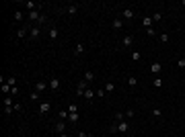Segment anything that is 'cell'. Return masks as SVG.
<instances>
[{"label": "cell", "instance_id": "19", "mask_svg": "<svg viewBox=\"0 0 185 137\" xmlns=\"http://www.w3.org/2000/svg\"><path fill=\"white\" fill-rule=\"evenodd\" d=\"M82 80L86 82V84H91V82H95V72H84V78Z\"/></svg>", "mask_w": 185, "mask_h": 137}, {"label": "cell", "instance_id": "32", "mask_svg": "<svg viewBox=\"0 0 185 137\" xmlns=\"http://www.w3.org/2000/svg\"><path fill=\"white\" fill-rule=\"evenodd\" d=\"M68 111H64V109H62V111H60V113H58V119H62V121H64V119H68Z\"/></svg>", "mask_w": 185, "mask_h": 137}, {"label": "cell", "instance_id": "23", "mask_svg": "<svg viewBox=\"0 0 185 137\" xmlns=\"http://www.w3.org/2000/svg\"><path fill=\"white\" fill-rule=\"evenodd\" d=\"M103 88H105V92H107V94H111V92L115 90V84H113V82H107Z\"/></svg>", "mask_w": 185, "mask_h": 137}, {"label": "cell", "instance_id": "38", "mask_svg": "<svg viewBox=\"0 0 185 137\" xmlns=\"http://www.w3.org/2000/svg\"><path fill=\"white\" fill-rule=\"evenodd\" d=\"M115 121H126V113H115Z\"/></svg>", "mask_w": 185, "mask_h": 137}, {"label": "cell", "instance_id": "6", "mask_svg": "<svg viewBox=\"0 0 185 137\" xmlns=\"http://www.w3.org/2000/svg\"><path fill=\"white\" fill-rule=\"evenodd\" d=\"M64 131H66V121H62V119H60L58 123L54 125V133H58V135H62Z\"/></svg>", "mask_w": 185, "mask_h": 137}, {"label": "cell", "instance_id": "20", "mask_svg": "<svg viewBox=\"0 0 185 137\" xmlns=\"http://www.w3.org/2000/svg\"><path fill=\"white\" fill-rule=\"evenodd\" d=\"M130 59H132V61H140V59H142V53L136 49V51H132V53H130Z\"/></svg>", "mask_w": 185, "mask_h": 137}, {"label": "cell", "instance_id": "45", "mask_svg": "<svg viewBox=\"0 0 185 137\" xmlns=\"http://www.w3.org/2000/svg\"><path fill=\"white\" fill-rule=\"evenodd\" d=\"M60 137H70V135H68V133H62V135H60Z\"/></svg>", "mask_w": 185, "mask_h": 137}, {"label": "cell", "instance_id": "5", "mask_svg": "<svg viewBox=\"0 0 185 137\" xmlns=\"http://www.w3.org/2000/svg\"><path fill=\"white\" fill-rule=\"evenodd\" d=\"M39 37H41V29L33 25V27H31V31H29V39H31V41H37Z\"/></svg>", "mask_w": 185, "mask_h": 137}, {"label": "cell", "instance_id": "2", "mask_svg": "<svg viewBox=\"0 0 185 137\" xmlns=\"http://www.w3.org/2000/svg\"><path fill=\"white\" fill-rule=\"evenodd\" d=\"M130 121H115V125H111V131L113 133H127L130 131Z\"/></svg>", "mask_w": 185, "mask_h": 137}, {"label": "cell", "instance_id": "1", "mask_svg": "<svg viewBox=\"0 0 185 137\" xmlns=\"http://www.w3.org/2000/svg\"><path fill=\"white\" fill-rule=\"evenodd\" d=\"M27 21H29V23H37V27H39V25L47 23V16H45V14H41L39 10H31L29 14H27Z\"/></svg>", "mask_w": 185, "mask_h": 137}, {"label": "cell", "instance_id": "34", "mask_svg": "<svg viewBox=\"0 0 185 137\" xmlns=\"http://www.w3.org/2000/svg\"><path fill=\"white\" fill-rule=\"evenodd\" d=\"M14 100H12V96H4V106H12Z\"/></svg>", "mask_w": 185, "mask_h": 137}, {"label": "cell", "instance_id": "9", "mask_svg": "<svg viewBox=\"0 0 185 137\" xmlns=\"http://www.w3.org/2000/svg\"><path fill=\"white\" fill-rule=\"evenodd\" d=\"M86 88H89V84H86V82H84V80H80V82H78V84H76V94H78V96H82Z\"/></svg>", "mask_w": 185, "mask_h": 137}, {"label": "cell", "instance_id": "30", "mask_svg": "<svg viewBox=\"0 0 185 137\" xmlns=\"http://www.w3.org/2000/svg\"><path fill=\"white\" fill-rule=\"evenodd\" d=\"M95 94H97L99 98H105V96H107V92H105V88H97V90H95Z\"/></svg>", "mask_w": 185, "mask_h": 137}, {"label": "cell", "instance_id": "24", "mask_svg": "<svg viewBox=\"0 0 185 137\" xmlns=\"http://www.w3.org/2000/svg\"><path fill=\"white\" fill-rule=\"evenodd\" d=\"M23 19H25V14H23V10H21V8H19V10H14V21H17V23H21Z\"/></svg>", "mask_w": 185, "mask_h": 137}, {"label": "cell", "instance_id": "11", "mask_svg": "<svg viewBox=\"0 0 185 137\" xmlns=\"http://www.w3.org/2000/svg\"><path fill=\"white\" fill-rule=\"evenodd\" d=\"M121 19H124V21H132V19H134V10H132V8H124Z\"/></svg>", "mask_w": 185, "mask_h": 137}, {"label": "cell", "instance_id": "17", "mask_svg": "<svg viewBox=\"0 0 185 137\" xmlns=\"http://www.w3.org/2000/svg\"><path fill=\"white\" fill-rule=\"evenodd\" d=\"M132 43H134V37H132V35H126V37L121 39V45L124 47H132Z\"/></svg>", "mask_w": 185, "mask_h": 137}, {"label": "cell", "instance_id": "18", "mask_svg": "<svg viewBox=\"0 0 185 137\" xmlns=\"http://www.w3.org/2000/svg\"><path fill=\"white\" fill-rule=\"evenodd\" d=\"M47 88H49V86H47L43 80H39L37 84H35V90H37V92H43V90H47Z\"/></svg>", "mask_w": 185, "mask_h": 137}, {"label": "cell", "instance_id": "22", "mask_svg": "<svg viewBox=\"0 0 185 137\" xmlns=\"http://www.w3.org/2000/svg\"><path fill=\"white\" fill-rule=\"evenodd\" d=\"M84 53V45L82 43H76V47H74V55H82Z\"/></svg>", "mask_w": 185, "mask_h": 137}, {"label": "cell", "instance_id": "33", "mask_svg": "<svg viewBox=\"0 0 185 137\" xmlns=\"http://www.w3.org/2000/svg\"><path fill=\"white\" fill-rule=\"evenodd\" d=\"M146 33H148V37H152V39H154V37H158V33L154 31V27H150V29H146Z\"/></svg>", "mask_w": 185, "mask_h": 137}, {"label": "cell", "instance_id": "40", "mask_svg": "<svg viewBox=\"0 0 185 137\" xmlns=\"http://www.w3.org/2000/svg\"><path fill=\"white\" fill-rule=\"evenodd\" d=\"M14 113V109L12 106H4V115H12Z\"/></svg>", "mask_w": 185, "mask_h": 137}, {"label": "cell", "instance_id": "27", "mask_svg": "<svg viewBox=\"0 0 185 137\" xmlns=\"http://www.w3.org/2000/svg\"><path fill=\"white\" fill-rule=\"evenodd\" d=\"M142 25H144L146 29H150L152 27V16H144V19H142Z\"/></svg>", "mask_w": 185, "mask_h": 137}, {"label": "cell", "instance_id": "12", "mask_svg": "<svg viewBox=\"0 0 185 137\" xmlns=\"http://www.w3.org/2000/svg\"><path fill=\"white\" fill-rule=\"evenodd\" d=\"M111 27H113L115 31H119V29H124V19H121V16H117V19H113V23H111Z\"/></svg>", "mask_w": 185, "mask_h": 137}, {"label": "cell", "instance_id": "29", "mask_svg": "<svg viewBox=\"0 0 185 137\" xmlns=\"http://www.w3.org/2000/svg\"><path fill=\"white\" fill-rule=\"evenodd\" d=\"M152 117H156V119H161V117H162V111L158 109V106H154V109H152Z\"/></svg>", "mask_w": 185, "mask_h": 137}, {"label": "cell", "instance_id": "36", "mask_svg": "<svg viewBox=\"0 0 185 137\" xmlns=\"http://www.w3.org/2000/svg\"><path fill=\"white\" fill-rule=\"evenodd\" d=\"M12 109H14L17 113H23V104H21V103H14V104H12Z\"/></svg>", "mask_w": 185, "mask_h": 137}, {"label": "cell", "instance_id": "16", "mask_svg": "<svg viewBox=\"0 0 185 137\" xmlns=\"http://www.w3.org/2000/svg\"><path fill=\"white\" fill-rule=\"evenodd\" d=\"M47 35H49V39H54V41H56V39L60 37V31H58V27H52V29L47 31Z\"/></svg>", "mask_w": 185, "mask_h": 137}, {"label": "cell", "instance_id": "8", "mask_svg": "<svg viewBox=\"0 0 185 137\" xmlns=\"http://www.w3.org/2000/svg\"><path fill=\"white\" fill-rule=\"evenodd\" d=\"M95 96H97V94H95V90H92L91 86H89V88L84 90V94H82V98H86L89 103H92V100H95Z\"/></svg>", "mask_w": 185, "mask_h": 137}, {"label": "cell", "instance_id": "21", "mask_svg": "<svg viewBox=\"0 0 185 137\" xmlns=\"http://www.w3.org/2000/svg\"><path fill=\"white\" fill-rule=\"evenodd\" d=\"M11 90H12V86H8L6 82H2V94H4V96H11Z\"/></svg>", "mask_w": 185, "mask_h": 137}, {"label": "cell", "instance_id": "10", "mask_svg": "<svg viewBox=\"0 0 185 137\" xmlns=\"http://www.w3.org/2000/svg\"><path fill=\"white\" fill-rule=\"evenodd\" d=\"M47 86H49V90H60V78H52V80L47 82Z\"/></svg>", "mask_w": 185, "mask_h": 137}, {"label": "cell", "instance_id": "4", "mask_svg": "<svg viewBox=\"0 0 185 137\" xmlns=\"http://www.w3.org/2000/svg\"><path fill=\"white\" fill-rule=\"evenodd\" d=\"M37 111H39V115H41V117H43V115H47L49 111H52V103H49V100H41Z\"/></svg>", "mask_w": 185, "mask_h": 137}, {"label": "cell", "instance_id": "7", "mask_svg": "<svg viewBox=\"0 0 185 137\" xmlns=\"http://www.w3.org/2000/svg\"><path fill=\"white\" fill-rule=\"evenodd\" d=\"M19 6H25V8H27L29 12H31V10H39V8H41L39 4H35V2H31V0H29V2H21Z\"/></svg>", "mask_w": 185, "mask_h": 137}, {"label": "cell", "instance_id": "41", "mask_svg": "<svg viewBox=\"0 0 185 137\" xmlns=\"http://www.w3.org/2000/svg\"><path fill=\"white\" fill-rule=\"evenodd\" d=\"M68 113H78V106H76V104H70Z\"/></svg>", "mask_w": 185, "mask_h": 137}, {"label": "cell", "instance_id": "15", "mask_svg": "<svg viewBox=\"0 0 185 137\" xmlns=\"http://www.w3.org/2000/svg\"><path fill=\"white\" fill-rule=\"evenodd\" d=\"M68 121H70V125H76V123L80 121V115H78V113H70L68 115Z\"/></svg>", "mask_w": 185, "mask_h": 137}, {"label": "cell", "instance_id": "31", "mask_svg": "<svg viewBox=\"0 0 185 137\" xmlns=\"http://www.w3.org/2000/svg\"><path fill=\"white\" fill-rule=\"evenodd\" d=\"M158 41H161V43H169V35L161 33V35H158Z\"/></svg>", "mask_w": 185, "mask_h": 137}, {"label": "cell", "instance_id": "37", "mask_svg": "<svg viewBox=\"0 0 185 137\" xmlns=\"http://www.w3.org/2000/svg\"><path fill=\"white\" fill-rule=\"evenodd\" d=\"M134 115H136V113H134V109H127V111H126V119H134Z\"/></svg>", "mask_w": 185, "mask_h": 137}, {"label": "cell", "instance_id": "26", "mask_svg": "<svg viewBox=\"0 0 185 137\" xmlns=\"http://www.w3.org/2000/svg\"><path fill=\"white\" fill-rule=\"evenodd\" d=\"M29 98H31V100H37V103H39V100H41V92L33 90V92H31V94H29Z\"/></svg>", "mask_w": 185, "mask_h": 137}, {"label": "cell", "instance_id": "14", "mask_svg": "<svg viewBox=\"0 0 185 137\" xmlns=\"http://www.w3.org/2000/svg\"><path fill=\"white\" fill-rule=\"evenodd\" d=\"M78 8H80L78 4H68V6L64 8V12H68V14H76V12H78Z\"/></svg>", "mask_w": 185, "mask_h": 137}, {"label": "cell", "instance_id": "13", "mask_svg": "<svg viewBox=\"0 0 185 137\" xmlns=\"http://www.w3.org/2000/svg\"><path fill=\"white\" fill-rule=\"evenodd\" d=\"M150 70H152V74H161L162 64H161V61H152V64H150Z\"/></svg>", "mask_w": 185, "mask_h": 137}, {"label": "cell", "instance_id": "42", "mask_svg": "<svg viewBox=\"0 0 185 137\" xmlns=\"http://www.w3.org/2000/svg\"><path fill=\"white\" fill-rule=\"evenodd\" d=\"M78 137H95V135H92V133H86V131H80Z\"/></svg>", "mask_w": 185, "mask_h": 137}, {"label": "cell", "instance_id": "28", "mask_svg": "<svg viewBox=\"0 0 185 137\" xmlns=\"http://www.w3.org/2000/svg\"><path fill=\"white\" fill-rule=\"evenodd\" d=\"M136 84H138V78H136V76H130V78H127V86H130V88H134Z\"/></svg>", "mask_w": 185, "mask_h": 137}, {"label": "cell", "instance_id": "25", "mask_svg": "<svg viewBox=\"0 0 185 137\" xmlns=\"http://www.w3.org/2000/svg\"><path fill=\"white\" fill-rule=\"evenodd\" d=\"M161 21H162V12L156 10L154 14H152V23H161Z\"/></svg>", "mask_w": 185, "mask_h": 137}, {"label": "cell", "instance_id": "3", "mask_svg": "<svg viewBox=\"0 0 185 137\" xmlns=\"http://www.w3.org/2000/svg\"><path fill=\"white\" fill-rule=\"evenodd\" d=\"M31 27L33 23H25L19 31H17V39H25V37H29V31H31Z\"/></svg>", "mask_w": 185, "mask_h": 137}, {"label": "cell", "instance_id": "46", "mask_svg": "<svg viewBox=\"0 0 185 137\" xmlns=\"http://www.w3.org/2000/svg\"><path fill=\"white\" fill-rule=\"evenodd\" d=\"M181 4H183V6H185V0H183V2H181Z\"/></svg>", "mask_w": 185, "mask_h": 137}, {"label": "cell", "instance_id": "44", "mask_svg": "<svg viewBox=\"0 0 185 137\" xmlns=\"http://www.w3.org/2000/svg\"><path fill=\"white\" fill-rule=\"evenodd\" d=\"M177 66H179V68H185V57H181V59L177 61Z\"/></svg>", "mask_w": 185, "mask_h": 137}, {"label": "cell", "instance_id": "39", "mask_svg": "<svg viewBox=\"0 0 185 137\" xmlns=\"http://www.w3.org/2000/svg\"><path fill=\"white\" fill-rule=\"evenodd\" d=\"M162 86V78H156V80H154V88H161Z\"/></svg>", "mask_w": 185, "mask_h": 137}, {"label": "cell", "instance_id": "43", "mask_svg": "<svg viewBox=\"0 0 185 137\" xmlns=\"http://www.w3.org/2000/svg\"><path fill=\"white\" fill-rule=\"evenodd\" d=\"M17 94H19V86H14V88H12V90H11V96H12V98H14Z\"/></svg>", "mask_w": 185, "mask_h": 137}, {"label": "cell", "instance_id": "35", "mask_svg": "<svg viewBox=\"0 0 185 137\" xmlns=\"http://www.w3.org/2000/svg\"><path fill=\"white\" fill-rule=\"evenodd\" d=\"M6 84H8V86H12V88H14V86H17V78H14V76H11V78L6 80Z\"/></svg>", "mask_w": 185, "mask_h": 137}]
</instances>
